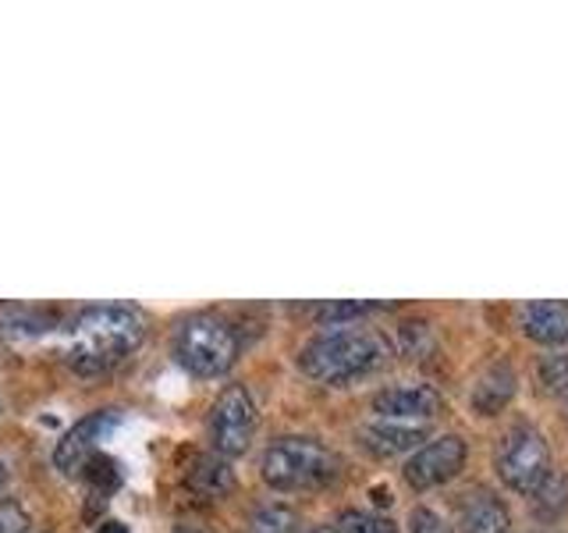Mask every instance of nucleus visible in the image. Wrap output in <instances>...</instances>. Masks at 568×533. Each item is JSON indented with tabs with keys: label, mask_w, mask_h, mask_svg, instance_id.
I'll use <instances>...</instances> for the list:
<instances>
[{
	"label": "nucleus",
	"mask_w": 568,
	"mask_h": 533,
	"mask_svg": "<svg viewBox=\"0 0 568 533\" xmlns=\"http://www.w3.org/2000/svg\"><path fill=\"white\" fill-rule=\"evenodd\" d=\"M458 533H511L508 505L494 491H469L458 502Z\"/></svg>",
	"instance_id": "12"
},
{
	"label": "nucleus",
	"mask_w": 568,
	"mask_h": 533,
	"mask_svg": "<svg viewBox=\"0 0 568 533\" xmlns=\"http://www.w3.org/2000/svg\"><path fill=\"white\" fill-rule=\"evenodd\" d=\"M342 473V459H337L324 441L316 438H277L271 449L263 452L260 476L266 487L281 494L292 491H316L327 487Z\"/></svg>",
	"instance_id": "3"
},
{
	"label": "nucleus",
	"mask_w": 568,
	"mask_h": 533,
	"mask_svg": "<svg viewBox=\"0 0 568 533\" xmlns=\"http://www.w3.org/2000/svg\"><path fill=\"white\" fill-rule=\"evenodd\" d=\"M430 441V431L423 423H395V420H377L366 423L359 431V444L377 459H398L408 452H419Z\"/></svg>",
	"instance_id": "10"
},
{
	"label": "nucleus",
	"mask_w": 568,
	"mask_h": 533,
	"mask_svg": "<svg viewBox=\"0 0 568 533\" xmlns=\"http://www.w3.org/2000/svg\"><path fill=\"white\" fill-rule=\"evenodd\" d=\"M146 342V316L132 306H89L71 320L68 366L79 378H100Z\"/></svg>",
	"instance_id": "1"
},
{
	"label": "nucleus",
	"mask_w": 568,
	"mask_h": 533,
	"mask_svg": "<svg viewBox=\"0 0 568 533\" xmlns=\"http://www.w3.org/2000/svg\"><path fill=\"white\" fill-rule=\"evenodd\" d=\"M82 480H85V494L93 497V509H100V505H106V497L121 487V462L100 452L85 462Z\"/></svg>",
	"instance_id": "15"
},
{
	"label": "nucleus",
	"mask_w": 568,
	"mask_h": 533,
	"mask_svg": "<svg viewBox=\"0 0 568 533\" xmlns=\"http://www.w3.org/2000/svg\"><path fill=\"white\" fill-rule=\"evenodd\" d=\"M440 395L430 384H395L373 395V413L395 423H423L440 413Z\"/></svg>",
	"instance_id": "9"
},
{
	"label": "nucleus",
	"mask_w": 568,
	"mask_h": 533,
	"mask_svg": "<svg viewBox=\"0 0 568 533\" xmlns=\"http://www.w3.org/2000/svg\"><path fill=\"white\" fill-rule=\"evenodd\" d=\"M511 395H515V373H511V366H505V363H494L484 378H479L476 384H473V409L479 416H494V413H501V409L511 402Z\"/></svg>",
	"instance_id": "14"
},
{
	"label": "nucleus",
	"mask_w": 568,
	"mask_h": 533,
	"mask_svg": "<svg viewBox=\"0 0 568 533\" xmlns=\"http://www.w3.org/2000/svg\"><path fill=\"white\" fill-rule=\"evenodd\" d=\"M174 360L200 381L224 378L239 360V334L217 313H195L174 331Z\"/></svg>",
	"instance_id": "4"
},
{
	"label": "nucleus",
	"mask_w": 568,
	"mask_h": 533,
	"mask_svg": "<svg viewBox=\"0 0 568 533\" xmlns=\"http://www.w3.org/2000/svg\"><path fill=\"white\" fill-rule=\"evenodd\" d=\"M50 324H53L50 310H26V306L0 310V334H11V338H36L50 331Z\"/></svg>",
	"instance_id": "16"
},
{
	"label": "nucleus",
	"mask_w": 568,
	"mask_h": 533,
	"mask_svg": "<svg viewBox=\"0 0 568 533\" xmlns=\"http://www.w3.org/2000/svg\"><path fill=\"white\" fill-rule=\"evenodd\" d=\"M11 487V470H8V462L0 459V494H4Z\"/></svg>",
	"instance_id": "24"
},
{
	"label": "nucleus",
	"mask_w": 568,
	"mask_h": 533,
	"mask_svg": "<svg viewBox=\"0 0 568 533\" xmlns=\"http://www.w3.org/2000/svg\"><path fill=\"white\" fill-rule=\"evenodd\" d=\"M408 533H452V526L434 509H416L413 520H408Z\"/></svg>",
	"instance_id": "22"
},
{
	"label": "nucleus",
	"mask_w": 568,
	"mask_h": 533,
	"mask_svg": "<svg viewBox=\"0 0 568 533\" xmlns=\"http://www.w3.org/2000/svg\"><path fill=\"white\" fill-rule=\"evenodd\" d=\"M245 533H298V523H295V512L288 505H260L253 512V520H248Z\"/></svg>",
	"instance_id": "18"
},
{
	"label": "nucleus",
	"mask_w": 568,
	"mask_h": 533,
	"mask_svg": "<svg viewBox=\"0 0 568 533\" xmlns=\"http://www.w3.org/2000/svg\"><path fill=\"white\" fill-rule=\"evenodd\" d=\"M537 384H540L544 395L568 405V352L544 355V360L537 363Z\"/></svg>",
	"instance_id": "17"
},
{
	"label": "nucleus",
	"mask_w": 568,
	"mask_h": 533,
	"mask_svg": "<svg viewBox=\"0 0 568 533\" xmlns=\"http://www.w3.org/2000/svg\"><path fill=\"white\" fill-rule=\"evenodd\" d=\"M32 520L18 502H0V533H29Z\"/></svg>",
	"instance_id": "21"
},
{
	"label": "nucleus",
	"mask_w": 568,
	"mask_h": 533,
	"mask_svg": "<svg viewBox=\"0 0 568 533\" xmlns=\"http://www.w3.org/2000/svg\"><path fill=\"white\" fill-rule=\"evenodd\" d=\"M337 530H342V533H398V526L390 523L387 515L359 512V509L342 512V520H337Z\"/></svg>",
	"instance_id": "19"
},
{
	"label": "nucleus",
	"mask_w": 568,
	"mask_h": 533,
	"mask_svg": "<svg viewBox=\"0 0 568 533\" xmlns=\"http://www.w3.org/2000/svg\"><path fill=\"white\" fill-rule=\"evenodd\" d=\"M519 331L537 345H568V302L532 299L519 310Z\"/></svg>",
	"instance_id": "11"
},
{
	"label": "nucleus",
	"mask_w": 568,
	"mask_h": 533,
	"mask_svg": "<svg viewBox=\"0 0 568 533\" xmlns=\"http://www.w3.org/2000/svg\"><path fill=\"white\" fill-rule=\"evenodd\" d=\"M377 306L373 302H334V306H324L320 310V320H327V324H342V320H352V316H363V313H373Z\"/></svg>",
	"instance_id": "20"
},
{
	"label": "nucleus",
	"mask_w": 568,
	"mask_h": 533,
	"mask_svg": "<svg viewBox=\"0 0 568 533\" xmlns=\"http://www.w3.org/2000/svg\"><path fill=\"white\" fill-rule=\"evenodd\" d=\"M469 462V441L462 434H440L430 438L419 452L405 459V484L416 491H434L455 480Z\"/></svg>",
	"instance_id": "7"
},
{
	"label": "nucleus",
	"mask_w": 568,
	"mask_h": 533,
	"mask_svg": "<svg viewBox=\"0 0 568 533\" xmlns=\"http://www.w3.org/2000/svg\"><path fill=\"white\" fill-rule=\"evenodd\" d=\"M494 466L501 484L515 494H544V487L555 480V459L544 434L529 423H515L501 434L494 452Z\"/></svg>",
	"instance_id": "5"
},
{
	"label": "nucleus",
	"mask_w": 568,
	"mask_h": 533,
	"mask_svg": "<svg viewBox=\"0 0 568 533\" xmlns=\"http://www.w3.org/2000/svg\"><path fill=\"white\" fill-rule=\"evenodd\" d=\"M256 402L248 395L245 384H227L217 402L210 405V420H206V431H210V444L213 452L224 455V459H239L248 452V444L256 438Z\"/></svg>",
	"instance_id": "6"
},
{
	"label": "nucleus",
	"mask_w": 568,
	"mask_h": 533,
	"mask_svg": "<svg viewBox=\"0 0 568 533\" xmlns=\"http://www.w3.org/2000/svg\"><path fill=\"white\" fill-rule=\"evenodd\" d=\"M174 533H203V530H189V526H182V530H174Z\"/></svg>",
	"instance_id": "26"
},
{
	"label": "nucleus",
	"mask_w": 568,
	"mask_h": 533,
	"mask_svg": "<svg viewBox=\"0 0 568 533\" xmlns=\"http://www.w3.org/2000/svg\"><path fill=\"white\" fill-rule=\"evenodd\" d=\"M185 487L195 494V497H210V502H217V497L235 491V470H231V459L210 452V455H195L185 470Z\"/></svg>",
	"instance_id": "13"
},
{
	"label": "nucleus",
	"mask_w": 568,
	"mask_h": 533,
	"mask_svg": "<svg viewBox=\"0 0 568 533\" xmlns=\"http://www.w3.org/2000/svg\"><path fill=\"white\" fill-rule=\"evenodd\" d=\"M390 360L387 338L366 328L337 324L327 331H316L306 345L298 349V370L310 381L331 384V388H348L359 384L373 373H381Z\"/></svg>",
	"instance_id": "2"
},
{
	"label": "nucleus",
	"mask_w": 568,
	"mask_h": 533,
	"mask_svg": "<svg viewBox=\"0 0 568 533\" xmlns=\"http://www.w3.org/2000/svg\"><path fill=\"white\" fill-rule=\"evenodd\" d=\"M298 533H342V530H337V523H320V526H306Z\"/></svg>",
	"instance_id": "25"
},
{
	"label": "nucleus",
	"mask_w": 568,
	"mask_h": 533,
	"mask_svg": "<svg viewBox=\"0 0 568 533\" xmlns=\"http://www.w3.org/2000/svg\"><path fill=\"white\" fill-rule=\"evenodd\" d=\"M121 420L124 416L118 409H100V413H89L85 420H79L58 441V449H53V466H58L64 476H79L85 470V462L100 455V444L118 431Z\"/></svg>",
	"instance_id": "8"
},
{
	"label": "nucleus",
	"mask_w": 568,
	"mask_h": 533,
	"mask_svg": "<svg viewBox=\"0 0 568 533\" xmlns=\"http://www.w3.org/2000/svg\"><path fill=\"white\" fill-rule=\"evenodd\" d=\"M97 533H132V530L124 526L121 520H106V523H100V526H97Z\"/></svg>",
	"instance_id": "23"
}]
</instances>
